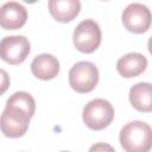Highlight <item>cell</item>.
Instances as JSON below:
<instances>
[{
	"mask_svg": "<svg viewBox=\"0 0 152 152\" xmlns=\"http://www.w3.org/2000/svg\"><path fill=\"white\" fill-rule=\"evenodd\" d=\"M122 24L129 32L144 33L152 24V13L146 5L129 4L122 12Z\"/></svg>",
	"mask_w": 152,
	"mask_h": 152,
	"instance_id": "8992f818",
	"label": "cell"
},
{
	"mask_svg": "<svg viewBox=\"0 0 152 152\" xmlns=\"http://www.w3.org/2000/svg\"><path fill=\"white\" fill-rule=\"evenodd\" d=\"M31 116L26 112L5 106L1 114V132L7 138H20L27 132Z\"/></svg>",
	"mask_w": 152,
	"mask_h": 152,
	"instance_id": "5b68a950",
	"label": "cell"
},
{
	"mask_svg": "<svg viewBox=\"0 0 152 152\" xmlns=\"http://www.w3.org/2000/svg\"><path fill=\"white\" fill-rule=\"evenodd\" d=\"M129 102L139 112H152V84L139 82L129 89Z\"/></svg>",
	"mask_w": 152,
	"mask_h": 152,
	"instance_id": "7c38bea8",
	"label": "cell"
},
{
	"mask_svg": "<svg viewBox=\"0 0 152 152\" xmlns=\"http://www.w3.org/2000/svg\"><path fill=\"white\" fill-rule=\"evenodd\" d=\"M31 51L30 42L24 36H7L0 43V55L2 61L17 65L23 63Z\"/></svg>",
	"mask_w": 152,
	"mask_h": 152,
	"instance_id": "52a82bcc",
	"label": "cell"
},
{
	"mask_svg": "<svg viewBox=\"0 0 152 152\" xmlns=\"http://www.w3.org/2000/svg\"><path fill=\"white\" fill-rule=\"evenodd\" d=\"M61 152H69V151H61Z\"/></svg>",
	"mask_w": 152,
	"mask_h": 152,
	"instance_id": "2e32d148",
	"label": "cell"
},
{
	"mask_svg": "<svg viewBox=\"0 0 152 152\" xmlns=\"http://www.w3.org/2000/svg\"><path fill=\"white\" fill-rule=\"evenodd\" d=\"M125 152H150L152 148V127L139 120L126 124L119 134Z\"/></svg>",
	"mask_w": 152,
	"mask_h": 152,
	"instance_id": "6da1fadb",
	"label": "cell"
},
{
	"mask_svg": "<svg viewBox=\"0 0 152 152\" xmlns=\"http://www.w3.org/2000/svg\"><path fill=\"white\" fill-rule=\"evenodd\" d=\"M147 48H148V51H150V53L152 55V36L150 37V39H148V43H147Z\"/></svg>",
	"mask_w": 152,
	"mask_h": 152,
	"instance_id": "9a60e30c",
	"label": "cell"
},
{
	"mask_svg": "<svg viewBox=\"0 0 152 152\" xmlns=\"http://www.w3.org/2000/svg\"><path fill=\"white\" fill-rule=\"evenodd\" d=\"M27 20L26 8L17 2H5L0 8V25L4 30H17L25 25Z\"/></svg>",
	"mask_w": 152,
	"mask_h": 152,
	"instance_id": "ba28073f",
	"label": "cell"
},
{
	"mask_svg": "<svg viewBox=\"0 0 152 152\" xmlns=\"http://www.w3.org/2000/svg\"><path fill=\"white\" fill-rule=\"evenodd\" d=\"M82 118L87 127L93 131H101L113 121L114 108L104 99H94L84 106Z\"/></svg>",
	"mask_w": 152,
	"mask_h": 152,
	"instance_id": "7a4b0ae2",
	"label": "cell"
},
{
	"mask_svg": "<svg viewBox=\"0 0 152 152\" xmlns=\"http://www.w3.org/2000/svg\"><path fill=\"white\" fill-rule=\"evenodd\" d=\"M88 152H115L114 147L107 142H95L90 146Z\"/></svg>",
	"mask_w": 152,
	"mask_h": 152,
	"instance_id": "5bb4252c",
	"label": "cell"
},
{
	"mask_svg": "<svg viewBox=\"0 0 152 152\" xmlns=\"http://www.w3.org/2000/svg\"><path fill=\"white\" fill-rule=\"evenodd\" d=\"M147 68V59L142 53L129 52L120 57L116 62L118 72L125 78H132L142 74Z\"/></svg>",
	"mask_w": 152,
	"mask_h": 152,
	"instance_id": "9c48e42d",
	"label": "cell"
},
{
	"mask_svg": "<svg viewBox=\"0 0 152 152\" xmlns=\"http://www.w3.org/2000/svg\"><path fill=\"white\" fill-rule=\"evenodd\" d=\"M6 106H11V107L21 109V110L26 112L31 118L33 116L34 110H36L34 99L32 97L31 94H28L26 91H15L14 94H12L8 97V100L6 101Z\"/></svg>",
	"mask_w": 152,
	"mask_h": 152,
	"instance_id": "4fadbf2b",
	"label": "cell"
},
{
	"mask_svg": "<svg viewBox=\"0 0 152 152\" xmlns=\"http://www.w3.org/2000/svg\"><path fill=\"white\" fill-rule=\"evenodd\" d=\"M101 28L93 19L82 20L72 33V42L75 48L83 53L94 52L101 44Z\"/></svg>",
	"mask_w": 152,
	"mask_h": 152,
	"instance_id": "277c9868",
	"label": "cell"
},
{
	"mask_svg": "<svg viewBox=\"0 0 152 152\" xmlns=\"http://www.w3.org/2000/svg\"><path fill=\"white\" fill-rule=\"evenodd\" d=\"M48 6L50 14L59 23L74 20L81 10V2L78 0H50Z\"/></svg>",
	"mask_w": 152,
	"mask_h": 152,
	"instance_id": "8fae6325",
	"label": "cell"
},
{
	"mask_svg": "<svg viewBox=\"0 0 152 152\" xmlns=\"http://www.w3.org/2000/svg\"><path fill=\"white\" fill-rule=\"evenodd\" d=\"M31 72L39 80H52L59 72V62L50 53L38 55L31 63Z\"/></svg>",
	"mask_w": 152,
	"mask_h": 152,
	"instance_id": "30bf717a",
	"label": "cell"
},
{
	"mask_svg": "<svg viewBox=\"0 0 152 152\" xmlns=\"http://www.w3.org/2000/svg\"><path fill=\"white\" fill-rule=\"evenodd\" d=\"M69 84L70 87L81 94L94 90L99 82V69L97 66L87 61L78 62L69 70Z\"/></svg>",
	"mask_w": 152,
	"mask_h": 152,
	"instance_id": "3957f363",
	"label": "cell"
}]
</instances>
